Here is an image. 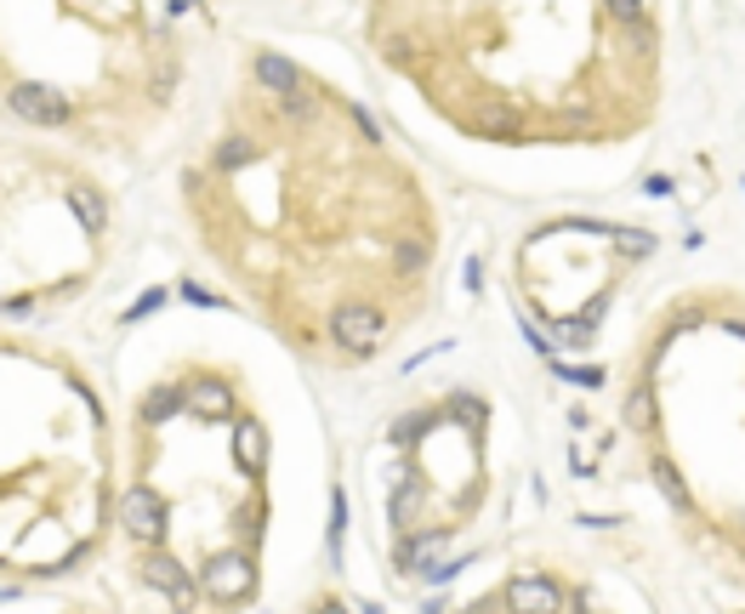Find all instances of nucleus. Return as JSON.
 Instances as JSON below:
<instances>
[{
    "instance_id": "1",
    "label": "nucleus",
    "mask_w": 745,
    "mask_h": 614,
    "mask_svg": "<svg viewBox=\"0 0 745 614\" xmlns=\"http://www.w3.org/2000/svg\"><path fill=\"white\" fill-rule=\"evenodd\" d=\"M382 336H387V319H382V307H370V302H342L331 314V342L353 358L376 353Z\"/></svg>"
},
{
    "instance_id": "2",
    "label": "nucleus",
    "mask_w": 745,
    "mask_h": 614,
    "mask_svg": "<svg viewBox=\"0 0 745 614\" xmlns=\"http://www.w3.org/2000/svg\"><path fill=\"white\" fill-rule=\"evenodd\" d=\"M200 586L211 603H245L257 592V563L245 552H216L206 569H200Z\"/></svg>"
},
{
    "instance_id": "3",
    "label": "nucleus",
    "mask_w": 745,
    "mask_h": 614,
    "mask_svg": "<svg viewBox=\"0 0 745 614\" xmlns=\"http://www.w3.org/2000/svg\"><path fill=\"white\" fill-rule=\"evenodd\" d=\"M7 109H12L23 125H63V120H69V97L52 91V86H40V81H12Z\"/></svg>"
},
{
    "instance_id": "4",
    "label": "nucleus",
    "mask_w": 745,
    "mask_h": 614,
    "mask_svg": "<svg viewBox=\"0 0 745 614\" xmlns=\"http://www.w3.org/2000/svg\"><path fill=\"white\" fill-rule=\"evenodd\" d=\"M120 524H126L132 541L142 547H160V535H165V501L148 490V483H137V490L120 495Z\"/></svg>"
},
{
    "instance_id": "5",
    "label": "nucleus",
    "mask_w": 745,
    "mask_h": 614,
    "mask_svg": "<svg viewBox=\"0 0 745 614\" xmlns=\"http://www.w3.org/2000/svg\"><path fill=\"white\" fill-rule=\"evenodd\" d=\"M501 603L512 614H563V586L546 575H518V580H507Z\"/></svg>"
},
{
    "instance_id": "6",
    "label": "nucleus",
    "mask_w": 745,
    "mask_h": 614,
    "mask_svg": "<svg viewBox=\"0 0 745 614\" xmlns=\"http://www.w3.org/2000/svg\"><path fill=\"white\" fill-rule=\"evenodd\" d=\"M142 580L154 586V592L177 598V603H188V598H194V580H188V569H183V563L171 557V552H160V547L142 557Z\"/></svg>"
},
{
    "instance_id": "7",
    "label": "nucleus",
    "mask_w": 745,
    "mask_h": 614,
    "mask_svg": "<svg viewBox=\"0 0 745 614\" xmlns=\"http://www.w3.org/2000/svg\"><path fill=\"white\" fill-rule=\"evenodd\" d=\"M257 81H262L268 91L290 97V91H302V86H308V74L296 69L290 58H280V51H262V58H257Z\"/></svg>"
},
{
    "instance_id": "8",
    "label": "nucleus",
    "mask_w": 745,
    "mask_h": 614,
    "mask_svg": "<svg viewBox=\"0 0 745 614\" xmlns=\"http://www.w3.org/2000/svg\"><path fill=\"white\" fill-rule=\"evenodd\" d=\"M188 409L200 421H228L234 416V388L228 381H200V388L188 393Z\"/></svg>"
},
{
    "instance_id": "9",
    "label": "nucleus",
    "mask_w": 745,
    "mask_h": 614,
    "mask_svg": "<svg viewBox=\"0 0 745 614\" xmlns=\"http://www.w3.org/2000/svg\"><path fill=\"white\" fill-rule=\"evenodd\" d=\"M234 461H239V467L251 472V478L268 467V432H262L257 421H245V427L234 432Z\"/></svg>"
},
{
    "instance_id": "10",
    "label": "nucleus",
    "mask_w": 745,
    "mask_h": 614,
    "mask_svg": "<svg viewBox=\"0 0 745 614\" xmlns=\"http://www.w3.org/2000/svg\"><path fill=\"white\" fill-rule=\"evenodd\" d=\"M69 205H74V217H80L91 234H103V222H109V211H103V199H97V188H86V183H74L69 188Z\"/></svg>"
},
{
    "instance_id": "11",
    "label": "nucleus",
    "mask_w": 745,
    "mask_h": 614,
    "mask_svg": "<svg viewBox=\"0 0 745 614\" xmlns=\"http://www.w3.org/2000/svg\"><path fill=\"white\" fill-rule=\"evenodd\" d=\"M438 547H444V529H433V535H410V541L399 547V569H421V563H433Z\"/></svg>"
},
{
    "instance_id": "12",
    "label": "nucleus",
    "mask_w": 745,
    "mask_h": 614,
    "mask_svg": "<svg viewBox=\"0 0 745 614\" xmlns=\"http://www.w3.org/2000/svg\"><path fill=\"white\" fill-rule=\"evenodd\" d=\"M177 409H183V388H171L165 381V388H154L142 398V421H165V416H177Z\"/></svg>"
},
{
    "instance_id": "13",
    "label": "nucleus",
    "mask_w": 745,
    "mask_h": 614,
    "mask_svg": "<svg viewBox=\"0 0 745 614\" xmlns=\"http://www.w3.org/2000/svg\"><path fill=\"white\" fill-rule=\"evenodd\" d=\"M427 262H433V250L421 245V240H399V245H393V268H399L405 279H415Z\"/></svg>"
},
{
    "instance_id": "14",
    "label": "nucleus",
    "mask_w": 745,
    "mask_h": 614,
    "mask_svg": "<svg viewBox=\"0 0 745 614\" xmlns=\"http://www.w3.org/2000/svg\"><path fill=\"white\" fill-rule=\"evenodd\" d=\"M655 483L666 490V501H672L678 512H688V490H683V472L672 467V461H655Z\"/></svg>"
},
{
    "instance_id": "15",
    "label": "nucleus",
    "mask_w": 745,
    "mask_h": 614,
    "mask_svg": "<svg viewBox=\"0 0 745 614\" xmlns=\"http://www.w3.org/2000/svg\"><path fill=\"white\" fill-rule=\"evenodd\" d=\"M415 512H421V483H405V490L393 495V524H399V529H415Z\"/></svg>"
},
{
    "instance_id": "16",
    "label": "nucleus",
    "mask_w": 745,
    "mask_h": 614,
    "mask_svg": "<svg viewBox=\"0 0 745 614\" xmlns=\"http://www.w3.org/2000/svg\"><path fill=\"white\" fill-rule=\"evenodd\" d=\"M444 409H450V421H461V427H484V398H473V393H456Z\"/></svg>"
},
{
    "instance_id": "17",
    "label": "nucleus",
    "mask_w": 745,
    "mask_h": 614,
    "mask_svg": "<svg viewBox=\"0 0 745 614\" xmlns=\"http://www.w3.org/2000/svg\"><path fill=\"white\" fill-rule=\"evenodd\" d=\"M251 154H257V148L245 143V137H228V143L216 148V171H239L245 160H251Z\"/></svg>"
},
{
    "instance_id": "18",
    "label": "nucleus",
    "mask_w": 745,
    "mask_h": 614,
    "mask_svg": "<svg viewBox=\"0 0 745 614\" xmlns=\"http://www.w3.org/2000/svg\"><path fill=\"white\" fill-rule=\"evenodd\" d=\"M609 245H620L626 256H643V250H655L649 234H637V228H609Z\"/></svg>"
},
{
    "instance_id": "19",
    "label": "nucleus",
    "mask_w": 745,
    "mask_h": 614,
    "mask_svg": "<svg viewBox=\"0 0 745 614\" xmlns=\"http://www.w3.org/2000/svg\"><path fill=\"white\" fill-rule=\"evenodd\" d=\"M604 12H609L614 23H626V29H632V23H643V0H604Z\"/></svg>"
},
{
    "instance_id": "20",
    "label": "nucleus",
    "mask_w": 745,
    "mask_h": 614,
    "mask_svg": "<svg viewBox=\"0 0 745 614\" xmlns=\"http://www.w3.org/2000/svg\"><path fill=\"white\" fill-rule=\"evenodd\" d=\"M313 614H347V609H342L336 598H325V603H313Z\"/></svg>"
}]
</instances>
